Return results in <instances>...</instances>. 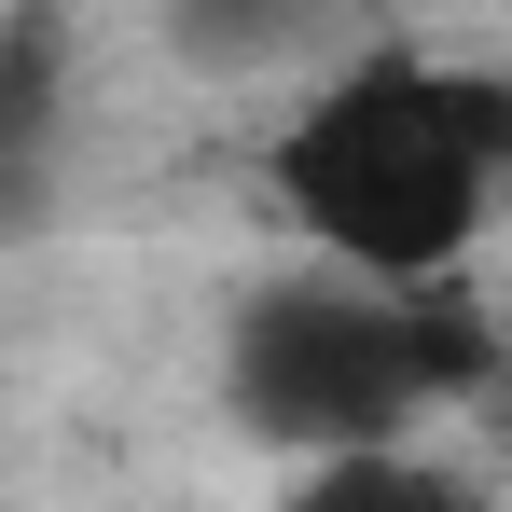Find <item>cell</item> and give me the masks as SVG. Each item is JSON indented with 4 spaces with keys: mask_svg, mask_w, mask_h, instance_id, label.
<instances>
[{
    "mask_svg": "<svg viewBox=\"0 0 512 512\" xmlns=\"http://www.w3.org/2000/svg\"><path fill=\"white\" fill-rule=\"evenodd\" d=\"M291 512H471V499L443 471H416V457H333V471H305Z\"/></svg>",
    "mask_w": 512,
    "mask_h": 512,
    "instance_id": "3957f363",
    "label": "cell"
},
{
    "mask_svg": "<svg viewBox=\"0 0 512 512\" xmlns=\"http://www.w3.org/2000/svg\"><path fill=\"white\" fill-rule=\"evenodd\" d=\"M499 180H512V84L402 56V42L346 56L263 153L277 222L374 291H443V263L485 236Z\"/></svg>",
    "mask_w": 512,
    "mask_h": 512,
    "instance_id": "6da1fadb",
    "label": "cell"
},
{
    "mask_svg": "<svg viewBox=\"0 0 512 512\" xmlns=\"http://www.w3.org/2000/svg\"><path fill=\"white\" fill-rule=\"evenodd\" d=\"M471 360L485 346H471V305L457 291H374V277L305 263V277H263L250 305H236L222 402H236V429L291 443L305 471H333V457H402V429Z\"/></svg>",
    "mask_w": 512,
    "mask_h": 512,
    "instance_id": "7a4b0ae2",
    "label": "cell"
}]
</instances>
